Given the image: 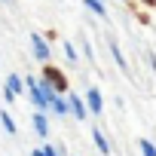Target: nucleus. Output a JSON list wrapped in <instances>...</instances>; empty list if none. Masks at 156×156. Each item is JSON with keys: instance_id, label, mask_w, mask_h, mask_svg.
Here are the masks:
<instances>
[{"instance_id": "nucleus-13", "label": "nucleus", "mask_w": 156, "mask_h": 156, "mask_svg": "<svg viewBox=\"0 0 156 156\" xmlns=\"http://www.w3.org/2000/svg\"><path fill=\"white\" fill-rule=\"evenodd\" d=\"M150 67H153V70H156V55H150Z\"/></svg>"}, {"instance_id": "nucleus-2", "label": "nucleus", "mask_w": 156, "mask_h": 156, "mask_svg": "<svg viewBox=\"0 0 156 156\" xmlns=\"http://www.w3.org/2000/svg\"><path fill=\"white\" fill-rule=\"evenodd\" d=\"M31 46H34V55H37L40 61L49 58V46H46V40H43L40 34H31Z\"/></svg>"}, {"instance_id": "nucleus-11", "label": "nucleus", "mask_w": 156, "mask_h": 156, "mask_svg": "<svg viewBox=\"0 0 156 156\" xmlns=\"http://www.w3.org/2000/svg\"><path fill=\"white\" fill-rule=\"evenodd\" d=\"M141 153H144V156H156V147H153V141H141Z\"/></svg>"}, {"instance_id": "nucleus-7", "label": "nucleus", "mask_w": 156, "mask_h": 156, "mask_svg": "<svg viewBox=\"0 0 156 156\" xmlns=\"http://www.w3.org/2000/svg\"><path fill=\"white\" fill-rule=\"evenodd\" d=\"M49 107H52V110H55V113H67V110H70V104H67V101H64V98H58V95H55V98H52V101H49Z\"/></svg>"}, {"instance_id": "nucleus-9", "label": "nucleus", "mask_w": 156, "mask_h": 156, "mask_svg": "<svg viewBox=\"0 0 156 156\" xmlns=\"http://www.w3.org/2000/svg\"><path fill=\"white\" fill-rule=\"evenodd\" d=\"M83 3L92 9V12H98V16H104V3H101V0H83Z\"/></svg>"}, {"instance_id": "nucleus-4", "label": "nucleus", "mask_w": 156, "mask_h": 156, "mask_svg": "<svg viewBox=\"0 0 156 156\" xmlns=\"http://www.w3.org/2000/svg\"><path fill=\"white\" fill-rule=\"evenodd\" d=\"M89 107H92V113H101V92L98 89H89Z\"/></svg>"}, {"instance_id": "nucleus-3", "label": "nucleus", "mask_w": 156, "mask_h": 156, "mask_svg": "<svg viewBox=\"0 0 156 156\" xmlns=\"http://www.w3.org/2000/svg\"><path fill=\"white\" fill-rule=\"evenodd\" d=\"M67 104H70V110H73V116H76V119H86V107H83L80 95H70V98H67Z\"/></svg>"}, {"instance_id": "nucleus-14", "label": "nucleus", "mask_w": 156, "mask_h": 156, "mask_svg": "<svg viewBox=\"0 0 156 156\" xmlns=\"http://www.w3.org/2000/svg\"><path fill=\"white\" fill-rule=\"evenodd\" d=\"M31 156H43V153H40V150H34V153H31Z\"/></svg>"}, {"instance_id": "nucleus-6", "label": "nucleus", "mask_w": 156, "mask_h": 156, "mask_svg": "<svg viewBox=\"0 0 156 156\" xmlns=\"http://www.w3.org/2000/svg\"><path fill=\"white\" fill-rule=\"evenodd\" d=\"M92 141H95V147H98V150H101V153H110V144H107V138H104V135H101V132H98V129H95V132H92Z\"/></svg>"}, {"instance_id": "nucleus-12", "label": "nucleus", "mask_w": 156, "mask_h": 156, "mask_svg": "<svg viewBox=\"0 0 156 156\" xmlns=\"http://www.w3.org/2000/svg\"><path fill=\"white\" fill-rule=\"evenodd\" d=\"M43 156H58V153H55L52 147H46V150H43Z\"/></svg>"}, {"instance_id": "nucleus-10", "label": "nucleus", "mask_w": 156, "mask_h": 156, "mask_svg": "<svg viewBox=\"0 0 156 156\" xmlns=\"http://www.w3.org/2000/svg\"><path fill=\"white\" fill-rule=\"evenodd\" d=\"M110 52H113V58H116V64H119V67L126 70V58H122V52H119V46H116V43L110 46Z\"/></svg>"}, {"instance_id": "nucleus-5", "label": "nucleus", "mask_w": 156, "mask_h": 156, "mask_svg": "<svg viewBox=\"0 0 156 156\" xmlns=\"http://www.w3.org/2000/svg\"><path fill=\"white\" fill-rule=\"evenodd\" d=\"M34 129L40 132V138L49 132V122H46V113H43V110H40V113H34Z\"/></svg>"}, {"instance_id": "nucleus-8", "label": "nucleus", "mask_w": 156, "mask_h": 156, "mask_svg": "<svg viewBox=\"0 0 156 156\" xmlns=\"http://www.w3.org/2000/svg\"><path fill=\"white\" fill-rule=\"evenodd\" d=\"M0 122H3V129H6L9 135H16V122H12V116H9L6 110H3V113H0Z\"/></svg>"}, {"instance_id": "nucleus-1", "label": "nucleus", "mask_w": 156, "mask_h": 156, "mask_svg": "<svg viewBox=\"0 0 156 156\" xmlns=\"http://www.w3.org/2000/svg\"><path fill=\"white\" fill-rule=\"evenodd\" d=\"M22 86H25V83H22V76H16V73H12V76H6L3 98H6V101H16V95H22Z\"/></svg>"}]
</instances>
